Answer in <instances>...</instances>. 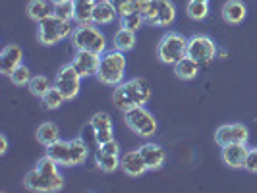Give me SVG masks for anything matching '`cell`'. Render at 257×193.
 <instances>
[{
	"label": "cell",
	"instance_id": "6da1fadb",
	"mask_svg": "<svg viewBox=\"0 0 257 193\" xmlns=\"http://www.w3.org/2000/svg\"><path fill=\"white\" fill-rule=\"evenodd\" d=\"M58 162L52 160L49 154H45L39 160L33 170H29L24 178V185L29 191L39 193H54L64 187V178L58 170Z\"/></svg>",
	"mask_w": 257,
	"mask_h": 193
},
{
	"label": "cell",
	"instance_id": "7a4b0ae2",
	"mask_svg": "<svg viewBox=\"0 0 257 193\" xmlns=\"http://www.w3.org/2000/svg\"><path fill=\"white\" fill-rule=\"evenodd\" d=\"M149 99H151V85L142 77H134L130 81L120 83L112 93V103L122 112L134 106H145Z\"/></svg>",
	"mask_w": 257,
	"mask_h": 193
},
{
	"label": "cell",
	"instance_id": "3957f363",
	"mask_svg": "<svg viewBox=\"0 0 257 193\" xmlns=\"http://www.w3.org/2000/svg\"><path fill=\"white\" fill-rule=\"evenodd\" d=\"M126 56L120 51H106L101 54V66L97 72V79L108 85V87H118L120 83H124V76H126Z\"/></svg>",
	"mask_w": 257,
	"mask_h": 193
},
{
	"label": "cell",
	"instance_id": "277c9868",
	"mask_svg": "<svg viewBox=\"0 0 257 193\" xmlns=\"http://www.w3.org/2000/svg\"><path fill=\"white\" fill-rule=\"evenodd\" d=\"M72 45L76 47V51H89L95 54L106 52V37L95 24H79L74 27Z\"/></svg>",
	"mask_w": 257,
	"mask_h": 193
},
{
	"label": "cell",
	"instance_id": "5b68a950",
	"mask_svg": "<svg viewBox=\"0 0 257 193\" xmlns=\"http://www.w3.org/2000/svg\"><path fill=\"white\" fill-rule=\"evenodd\" d=\"M72 33H74L72 22H66L54 14H51L49 18H45L43 22L37 24V41L45 47H52V45L60 43L62 39L72 37Z\"/></svg>",
	"mask_w": 257,
	"mask_h": 193
},
{
	"label": "cell",
	"instance_id": "8992f818",
	"mask_svg": "<svg viewBox=\"0 0 257 193\" xmlns=\"http://www.w3.org/2000/svg\"><path fill=\"white\" fill-rule=\"evenodd\" d=\"M186 51H188V41L182 33H176V31L165 33L157 45V56L165 64L174 66L180 58L186 56Z\"/></svg>",
	"mask_w": 257,
	"mask_h": 193
},
{
	"label": "cell",
	"instance_id": "52a82bcc",
	"mask_svg": "<svg viewBox=\"0 0 257 193\" xmlns=\"http://www.w3.org/2000/svg\"><path fill=\"white\" fill-rule=\"evenodd\" d=\"M124 122L136 135L140 137H151L157 131V120L145 106H134L124 112Z\"/></svg>",
	"mask_w": 257,
	"mask_h": 193
},
{
	"label": "cell",
	"instance_id": "ba28073f",
	"mask_svg": "<svg viewBox=\"0 0 257 193\" xmlns=\"http://www.w3.org/2000/svg\"><path fill=\"white\" fill-rule=\"evenodd\" d=\"M54 87H58L60 93L64 95L66 101H74L77 95H79V89H81V74L76 70V66L66 64L58 70V74L54 77Z\"/></svg>",
	"mask_w": 257,
	"mask_h": 193
},
{
	"label": "cell",
	"instance_id": "9c48e42d",
	"mask_svg": "<svg viewBox=\"0 0 257 193\" xmlns=\"http://www.w3.org/2000/svg\"><path fill=\"white\" fill-rule=\"evenodd\" d=\"M217 43L209 35H193L188 39V51L186 54L199 64H209L217 56Z\"/></svg>",
	"mask_w": 257,
	"mask_h": 193
},
{
	"label": "cell",
	"instance_id": "30bf717a",
	"mask_svg": "<svg viewBox=\"0 0 257 193\" xmlns=\"http://www.w3.org/2000/svg\"><path fill=\"white\" fill-rule=\"evenodd\" d=\"M145 24L153 27L170 26L176 18V8L170 0H151L147 12L143 14Z\"/></svg>",
	"mask_w": 257,
	"mask_h": 193
},
{
	"label": "cell",
	"instance_id": "8fae6325",
	"mask_svg": "<svg viewBox=\"0 0 257 193\" xmlns=\"http://www.w3.org/2000/svg\"><path fill=\"white\" fill-rule=\"evenodd\" d=\"M247 139H249V131L244 124H224L215 133V141L220 147L232 143H247Z\"/></svg>",
	"mask_w": 257,
	"mask_h": 193
},
{
	"label": "cell",
	"instance_id": "7c38bea8",
	"mask_svg": "<svg viewBox=\"0 0 257 193\" xmlns=\"http://www.w3.org/2000/svg\"><path fill=\"white\" fill-rule=\"evenodd\" d=\"M247 154H249V149H247V143H232V145H224L222 147V162L228 168H245V162H247Z\"/></svg>",
	"mask_w": 257,
	"mask_h": 193
},
{
	"label": "cell",
	"instance_id": "4fadbf2b",
	"mask_svg": "<svg viewBox=\"0 0 257 193\" xmlns=\"http://www.w3.org/2000/svg\"><path fill=\"white\" fill-rule=\"evenodd\" d=\"M22 58H24V51H22L20 45H16V43L6 45L0 52V72H2V76H12L14 70L18 66H22Z\"/></svg>",
	"mask_w": 257,
	"mask_h": 193
},
{
	"label": "cell",
	"instance_id": "5bb4252c",
	"mask_svg": "<svg viewBox=\"0 0 257 193\" xmlns=\"http://www.w3.org/2000/svg\"><path fill=\"white\" fill-rule=\"evenodd\" d=\"M72 64L76 66V70L81 74V77L97 76L99 66H101V54H95L89 51H77Z\"/></svg>",
	"mask_w": 257,
	"mask_h": 193
},
{
	"label": "cell",
	"instance_id": "9a60e30c",
	"mask_svg": "<svg viewBox=\"0 0 257 193\" xmlns=\"http://www.w3.org/2000/svg\"><path fill=\"white\" fill-rule=\"evenodd\" d=\"M91 128L95 131V141L97 145H103V143L114 139L112 137V120L106 112H97L91 118Z\"/></svg>",
	"mask_w": 257,
	"mask_h": 193
},
{
	"label": "cell",
	"instance_id": "2e32d148",
	"mask_svg": "<svg viewBox=\"0 0 257 193\" xmlns=\"http://www.w3.org/2000/svg\"><path fill=\"white\" fill-rule=\"evenodd\" d=\"M120 168L128 174L130 178H140V176H143V174L147 172V164H145V160H143L140 149L128 151V153L124 154L122 160H120Z\"/></svg>",
	"mask_w": 257,
	"mask_h": 193
},
{
	"label": "cell",
	"instance_id": "e0dca14e",
	"mask_svg": "<svg viewBox=\"0 0 257 193\" xmlns=\"http://www.w3.org/2000/svg\"><path fill=\"white\" fill-rule=\"evenodd\" d=\"M140 153H142L143 160L147 164V170H159V168H163L165 160H167L165 149L161 145H157V143H145V145H142Z\"/></svg>",
	"mask_w": 257,
	"mask_h": 193
},
{
	"label": "cell",
	"instance_id": "ac0fdd59",
	"mask_svg": "<svg viewBox=\"0 0 257 193\" xmlns=\"http://www.w3.org/2000/svg\"><path fill=\"white\" fill-rule=\"evenodd\" d=\"M222 20L226 22V24H230V26H238V24H242L245 20V16H247V8H245V4L242 0H226L224 2V6H222Z\"/></svg>",
	"mask_w": 257,
	"mask_h": 193
},
{
	"label": "cell",
	"instance_id": "d6986e66",
	"mask_svg": "<svg viewBox=\"0 0 257 193\" xmlns=\"http://www.w3.org/2000/svg\"><path fill=\"white\" fill-rule=\"evenodd\" d=\"M116 18H118V12H116V6L112 4V0H101V2H97L95 10H93L91 24H95V26H108V24L114 22Z\"/></svg>",
	"mask_w": 257,
	"mask_h": 193
},
{
	"label": "cell",
	"instance_id": "ffe728a7",
	"mask_svg": "<svg viewBox=\"0 0 257 193\" xmlns=\"http://www.w3.org/2000/svg\"><path fill=\"white\" fill-rule=\"evenodd\" d=\"M197 74H199V62H195L188 54L174 64V76L178 77V79H182V81H190Z\"/></svg>",
	"mask_w": 257,
	"mask_h": 193
},
{
	"label": "cell",
	"instance_id": "44dd1931",
	"mask_svg": "<svg viewBox=\"0 0 257 193\" xmlns=\"http://www.w3.org/2000/svg\"><path fill=\"white\" fill-rule=\"evenodd\" d=\"M35 137H37V141L43 147H51L52 143H56L60 139V129H58V126L54 122H45V124H41L37 128Z\"/></svg>",
	"mask_w": 257,
	"mask_h": 193
},
{
	"label": "cell",
	"instance_id": "7402d4cb",
	"mask_svg": "<svg viewBox=\"0 0 257 193\" xmlns=\"http://www.w3.org/2000/svg\"><path fill=\"white\" fill-rule=\"evenodd\" d=\"M47 154L52 160H56L60 166H72L70 160V141H62L58 139L56 143H52L51 147H47Z\"/></svg>",
	"mask_w": 257,
	"mask_h": 193
},
{
	"label": "cell",
	"instance_id": "603a6c76",
	"mask_svg": "<svg viewBox=\"0 0 257 193\" xmlns=\"http://www.w3.org/2000/svg\"><path fill=\"white\" fill-rule=\"evenodd\" d=\"M120 160L122 156L120 154H112V153H106V151H97L95 153V164L99 170H103L104 174H112L120 168Z\"/></svg>",
	"mask_w": 257,
	"mask_h": 193
},
{
	"label": "cell",
	"instance_id": "cb8c5ba5",
	"mask_svg": "<svg viewBox=\"0 0 257 193\" xmlns=\"http://www.w3.org/2000/svg\"><path fill=\"white\" fill-rule=\"evenodd\" d=\"M112 45H114L116 51L120 52H128L134 49L136 45V31L134 29H128V27H120L112 37Z\"/></svg>",
	"mask_w": 257,
	"mask_h": 193
},
{
	"label": "cell",
	"instance_id": "d4e9b609",
	"mask_svg": "<svg viewBox=\"0 0 257 193\" xmlns=\"http://www.w3.org/2000/svg\"><path fill=\"white\" fill-rule=\"evenodd\" d=\"M26 14L33 22H43L45 18H49L52 14L51 6L47 4V0H29L26 6Z\"/></svg>",
	"mask_w": 257,
	"mask_h": 193
},
{
	"label": "cell",
	"instance_id": "484cf974",
	"mask_svg": "<svg viewBox=\"0 0 257 193\" xmlns=\"http://www.w3.org/2000/svg\"><path fill=\"white\" fill-rule=\"evenodd\" d=\"M87 156H89V149H87V145H85V141L81 137L70 141V160H72V166L85 164Z\"/></svg>",
	"mask_w": 257,
	"mask_h": 193
},
{
	"label": "cell",
	"instance_id": "4316f807",
	"mask_svg": "<svg viewBox=\"0 0 257 193\" xmlns=\"http://www.w3.org/2000/svg\"><path fill=\"white\" fill-rule=\"evenodd\" d=\"M76 2V22L79 24H91L93 20V10L97 6V0H74Z\"/></svg>",
	"mask_w": 257,
	"mask_h": 193
},
{
	"label": "cell",
	"instance_id": "83f0119b",
	"mask_svg": "<svg viewBox=\"0 0 257 193\" xmlns=\"http://www.w3.org/2000/svg\"><path fill=\"white\" fill-rule=\"evenodd\" d=\"M41 103H43V106H45L47 110H56V108H60V106L66 103V99H64V95L60 93V89L52 85L51 89L41 97Z\"/></svg>",
	"mask_w": 257,
	"mask_h": 193
},
{
	"label": "cell",
	"instance_id": "f1b7e54d",
	"mask_svg": "<svg viewBox=\"0 0 257 193\" xmlns=\"http://www.w3.org/2000/svg\"><path fill=\"white\" fill-rule=\"evenodd\" d=\"M52 14L58 16V18H62V20H66V22H74V20H76V2H74V0H64V2H60V4H54Z\"/></svg>",
	"mask_w": 257,
	"mask_h": 193
},
{
	"label": "cell",
	"instance_id": "f546056e",
	"mask_svg": "<svg viewBox=\"0 0 257 193\" xmlns=\"http://www.w3.org/2000/svg\"><path fill=\"white\" fill-rule=\"evenodd\" d=\"M27 87H29V91H31V95H35V97L41 99L47 91L51 89L52 85H51V79H49L47 76H33Z\"/></svg>",
	"mask_w": 257,
	"mask_h": 193
},
{
	"label": "cell",
	"instance_id": "4dcf8cb0",
	"mask_svg": "<svg viewBox=\"0 0 257 193\" xmlns=\"http://www.w3.org/2000/svg\"><path fill=\"white\" fill-rule=\"evenodd\" d=\"M186 14H188L192 20H195V22H201V20H205L207 16H209V4L190 0V2H188V8H186Z\"/></svg>",
	"mask_w": 257,
	"mask_h": 193
},
{
	"label": "cell",
	"instance_id": "1f68e13d",
	"mask_svg": "<svg viewBox=\"0 0 257 193\" xmlns=\"http://www.w3.org/2000/svg\"><path fill=\"white\" fill-rule=\"evenodd\" d=\"M143 24H145V18H143L140 12H132V14H126V16H120V26L128 27V29H134V31H138Z\"/></svg>",
	"mask_w": 257,
	"mask_h": 193
},
{
	"label": "cell",
	"instance_id": "d6a6232c",
	"mask_svg": "<svg viewBox=\"0 0 257 193\" xmlns=\"http://www.w3.org/2000/svg\"><path fill=\"white\" fill-rule=\"evenodd\" d=\"M10 81H12L14 85H18V87H24V85H29V81H31V74H29V68L27 66H18L16 70H14V74L10 76Z\"/></svg>",
	"mask_w": 257,
	"mask_h": 193
},
{
	"label": "cell",
	"instance_id": "836d02e7",
	"mask_svg": "<svg viewBox=\"0 0 257 193\" xmlns=\"http://www.w3.org/2000/svg\"><path fill=\"white\" fill-rule=\"evenodd\" d=\"M112 4L116 6L118 16H126V14L136 12V0H112Z\"/></svg>",
	"mask_w": 257,
	"mask_h": 193
},
{
	"label": "cell",
	"instance_id": "e575fe53",
	"mask_svg": "<svg viewBox=\"0 0 257 193\" xmlns=\"http://www.w3.org/2000/svg\"><path fill=\"white\" fill-rule=\"evenodd\" d=\"M245 170L251 172V174H257V147L255 149H249L247 162H245Z\"/></svg>",
	"mask_w": 257,
	"mask_h": 193
},
{
	"label": "cell",
	"instance_id": "d590c367",
	"mask_svg": "<svg viewBox=\"0 0 257 193\" xmlns=\"http://www.w3.org/2000/svg\"><path fill=\"white\" fill-rule=\"evenodd\" d=\"M8 151V139H6V135H0V154H6Z\"/></svg>",
	"mask_w": 257,
	"mask_h": 193
},
{
	"label": "cell",
	"instance_id": "8d00e7d4",
	"mask_svg": "<svg viewBox=\"0 0 257 193\" xmlns=\"http://www.w3.org/2000/svg\"><path fill=\"white\" fill-rule=\"evenodd\" d=\"M217 56H220V58H226V51H217Z\"/></svg>",
	"mask_w": 257,
	"mask_h": 193
},
{
	"label": "cell",
	"instance_id": "74e56055",
	"mask_svg": "<svg viewBox=\"0 0 257 193\" xmlns=\"http://www.w3.org/2000/svg\"><path fill=\"white\" fill-rule=\"evenodd\" d=\"M49 2H51L52 6H54V4H60V2H64V0H49Z\"/></svg>",
	"mask_w": 257,
	"mask_h": 193
},
{
	"label": "cell",
	"instance_id": "f35d334b",
	"mask_svg": "<svg viewBox=\"0 0 257 193\" xmlns=\"http://www.w3.org/2000/svg\"><path fill=\"white\" fill-rule=\"evenodd\" d=\"M193 2H205V4H209V0H193Z\"/></svg>",
	"mask_w": 257,
	"mask_h": 193
}]
</instances>
